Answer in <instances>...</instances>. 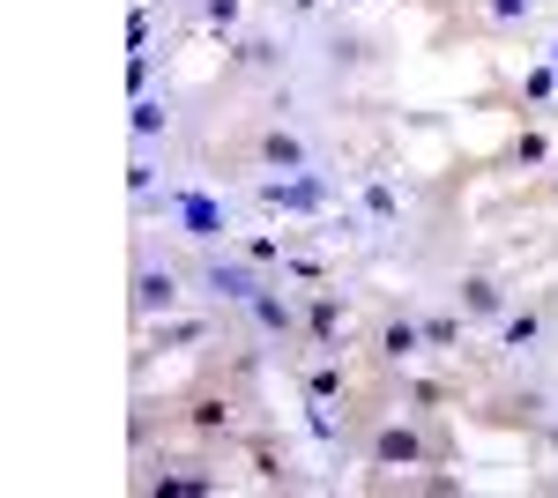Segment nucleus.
<instances>
[{
    "label": "nucleus",
    "mask_w": 558,
    "mask_h": 498,
    "mask_svg": "<svg viewBox=\"0 0 558 498\" xmlns=\"http://www.w3.org/2000/svg\"><path fill=\"white\" fill-rule=\"evenodd\" d=\"M202 320H172V328H157V350H186V342H202Z\"/></svg>",
    "instance_id": "nucleus-14"
},
{
    "label": "nucleus",
    "mask_w": 558,
    "mask_h": 498,
    "mask_svg": "<svg viewBox=\"0 0 558 498\" xmlns=\"http://www.w3.org/2000/svg\"><path fill=\"white\" fill-rule=\"evenodd\" d=\"M410 402H417V410H439V402H447V387H439V379H417V387H410Z\"/></svg>",
    "instance_id": "nucleus-17"
},
{
    "label": "nucleus",
    "mask_w": 558,
    "mask_h": 498,
    "mask_svg": "<svg viewBox=\"0 0 558 498\" xmlns=\"http://www.w3.org/2000/svg\"><path fill=\"white\" fill-rule=\"evenodd\" d=\"M373 350H380V365H410V357L425 350V320H410V313H387V320H380V342H373Z\"/></svg>",
    "instance_id": "nucleus-3"
},
{
    "label": "nucleus",
    "mask_w": 558,
    "mask_h": 498,
    "mask_svg": "<svg viewBox=\"0 0 558 498\" xmlns=\"http://www.w3.org/2000/svg\"><path fill=\"white\" fill-rule=\"evenodd\" d=\"M142 491H209L202 469H142Z\"/></svg>",
    "instance_id": "nucleus-8"
},
{
    "label": "nucleus",
    "mask_w": 558,
    "mask_h": 498,
    "mask_svg": "<svg viewBox=\"0 0 558 498\" xmlns=\"http://www.w3.org/2000/svg\"><path fill=\"white\" fill-rule=\"evenodd\" d=\"M462 313H470V320H499V313H507V291H499L492 276H470V283H462Z\"/></svg>",
    "instance_id": "nucleus-5"
},
{
    "label": "nucleus",
    "mask_w": 558,
    "mask_h": 498,
    "mask_svg": "<svg viewBox=\"0 0 558 498\" xmlns=\"http://www.w3.org/2000/svg\"><path fill=\"white\" fill-rule=\"evenodd\" d=\"M254 320H260V328H268V335H291V328H299V313H291L283 297H268V291L254 297Z\"/></svg>",
    "instance_id": "nucleus-10"
},
{
    "label": "nucleus",
    "mask_w": 558,
    "mask_h": 498,
    "mask_svg": "<svg viewBox=\"0 0 558 498\" xmlns=\"http://www.w3.org/2000/svg\"><path fill=\"white\" fill-rule=\"evenodd\" d=\"M202 23H209V31H231V23H239V0H209Z\"/></svg>",
    "instance_id": "nucleus-16"
},
{
    "label": "nucleus",
    "mask_w": 558,
    "mask_h": 498,
    "mask_svg": "<svg viewBox=\"0 0 558 498\" xmlns=\"http://www.w3.org/2000/svg\"><path fill=\"white\" fill-rule=\"evenodd\" d=\"M365 447H373V461H380V469H425V461H439V432H417V424H380Z\"/></svg>",
    "instance_id": "nucleus-1"
},
{
    "label": "nucleus",
    "mask_w": 558,
    "mask_h": 498,
    "mask_svg": "<svg viewBox=\"0 0 558 498\" xmlns=\"http://www.w3.org/2000/svg\"><path fill=\"white\" fill-rule=\"evenodd\" d=\"M172 305H179L172 268H142V276H134V313H142V320H157V313H172Z\"/></svg>",
    "instance_id": "nucleus-4"
},
{
    "label": "nucleus",
    "mask_w": 558,
    "mask_h": 498,
    "mask_svg": "<svg viewBox=\"0 0 558 498\" xmlns=\"http://www.w3.org/2000/svg\"><path fill=\"white\" fill-rule=\"evenodd\" d=\"M536 328H544L536 313H514V320H507V350H521V342H536Z\"/></svg>",
    "instance_id": "nucleus-15"
},
{
    "label": "nucleus",
    "mask_w": 558,
    "mask_h": 498,
    "mask_svg": "<svg viewBox=\"0 0 558 498\" xmlns=\"http://www.w3.org/2000/svg\"><path fill=\"white\" fill-rule=\"evenodd\" d=\"M260 165H283V171H299V165H305L299 134H283V126H276V134H260Z\"/></svg>",
    "instance_id": "nucleus-9"
},
{
    "label": "nucleus",
    "mask_w": 558,
    "mask_h": 498,
    "mask_svg": "<svg viewBox=\"0 0 558 498\" xmlns=\"http://www.w3.org/2000/svg\"><path fill=\"white\" fill-rule=\"evenodd\" d=\"M529 8H536V0H492V15H499V23H529Z\"/></svg>",
    "instance_id": "nucleus-18"
},
{
    "label": "nucleus",
    "mask_w": 558,
    "mask_h": 498,
    "mask_svg": "<svg viewBox=\"0 0 558 498\" xmlns=\"http://www.w3.org/2000/svg\"><path fill=\"white\" fill-rule=\"evenodd\" d=\"M305 342H313L320 357H343V342H350V305H343V291H313V305H305Z\"/></svg>",
    "instance_id": "nucleus-2"
},
{
    "label": "nucleus",
    "mask_w": 558,
    "mask_h": 498,
    "mask_svg": "<svg viewBox=\"0 0 558 498\" xmlns=\"http://www.w3.org/2000/svg\"><path fill=\"white\" fill-rule=\"evenodd\" d=\"M209 291H223V297H239V305H254L268 283H254L246 268H231V260H209Z\"/></svg>",
    "instance_id": "nucleus-6"
},
{
    "label": "nucleus",
    "mask_w": 558,
    "mask_h": 498,
    "mask_svg": "<svg viewBox=\"0 0 558 498\" xmlns=\"http://www.w3.org/2000/svg\"><path fill=\"white\" fill-rule=\"evenodd\" d=\"M254 476L260 484H291V469H283V454H276L268 439H254Z\"/></svg>",
    "instance_id": "nucleus-13"
},
{
    "label": "nucleus",
    "mask_w": 558,
    "mask_h": 498,
    "mask_svg": "<svg viewBox=\"0 0 558 498\" xmlns=\"http://www.w3.org/2000/svg\"><path fill=\"white\" fill-rule=\"evenodd\" d=\"M454 342H462V320H454V313H432L425 320V350H454Z\"/></svg>",
    "instance_id": "nucleus-12"
},
{
    "label": "nucleus",
    "mask_w": 558,
    "mask_h": 498,
    "mask_svg": "<svg viewBox=\"0 0 558 498\" xmlns=\"http://www.w3.org/2000/svg\"><path fill=\"white\" fill-rule=\"evenodd\" d=\"M343 387H350L343 365H313V373H305V394H313V402H336Z\"/></svg>",
    "instance_id": "nucleus-11"
},
{
    "label": "nucleus",
    "mask_w": 558,
    "mask_h": 498,
    "mask_svg": "<svg viewBox=\"0 0 558 498\" xmlns=\"http://www.w3.org/2000/svg\"><path fill=\"white\" fill-rule=\"evenodd\" d=\"M186 424H194V432H223V439L239 432V416H231V402H223V394H202V402L186 410Z\"/></svg>",
    "instance_id": "nucleus-7"
}]
</instances>
